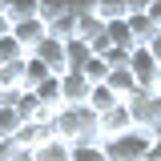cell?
I'll list each match as a JSON object with an SVG mask.
<instances>
[{
  "label": "cell",
  "instance_id": "cell-27",
  "mask_svg": "<svg viewBox=\"0 0 161 161\" xmlns=\"http://www.w3.org/2000/svg\"><path fill=\"white\" fill-rule=\"evenodd\" d=\"M16 157V145L12 141H0V161H12Z\"/></svg>",
  "mask_w": 161,
  "mask_h": 161
},
{
  "label": "cell",
  "instance_id": "cell-28",
  "mask_svg": "<svg viewBox=\"0 0 161 161\" xmlns=\"http://www.w3.org/2000/svg\"><path fill=\"white\" fill-rule=\"evenodd\" d=\"M145 161H161V145H157V141H149V149H145Z\"/></svg>",
  "mask_w": 161,
  "mask_h": 161
},
{
  "label": "cell",
  "instance_id": "cell-30",
  "mask_svg": "<svg viewBox=\"0 0 161 161\" xmlns=\"http://www.w3.org/2000/svg\"><path fill=\"white\" fill-rule=\"evenodd\" d=\"M12 161H32V153H28V149H16V157Z\"/></svg>",
  "mask_w": 161,
  "mask_h": 161
},
{
  "label": "cell",
  "instance_id": "cell-14",
  "mask_svg": "<svg viewBox=\"0 0 161 161\" xmlns=\"http://www.w3.org/2000/svg\"><path fill=\"white\" fill-rule=\"evenodd\" d=\"M32 93H36V101L48 113H60V109H64V101H60V77H48L40 89H32Z\"/></svg>",
  "mask_w": 161,
  "mask_h": 161
},
{
  "label": "cell",
  "instance_id": "cell-17",
  "mask_svg": "<svg viewBox=\"0 0 161 161\" xmlns=\"http://www.w3.org/2000/svg\"><path fill=\"white\" fill-rule=\"evenodd\" d=\"M89 57H93V53H89L85 40H69V44H64V73H80Z\"/></svg>",
  "mask_w": 161,
  "mask_h": 161
},
{
  "label": "cell",
  "instance_id": "cell-5",
  "mask_svg": "<svg viewBox=\"0 0 161 161\" xmlns=\"http://www.w3.org/2000/svg\"><path fill=\"white\" fill-rule=\"evenodd\" d=\"M97 133H101V145H105V141L125 137V133H133V117H129V105H117V109H109L105 117H97Z\"/></svg>",
  "mask_w": 161,
  "mask_h": 161
},
{
  "label": "cell",
  "instance_id": "cell-19",
  "mask_svg": "<svg viewBox=\"0 0 161 161\" xmlns=\"http://www.w3.org/2000/svg\"><path fill=\"white\" fill-rule=\"evenodd\" d=\"M48 77H53V73H48V64H40L36 57L24 60V89H28V93H32V89H40Z\"/></svg>",
  "mask_w": 161,
  "mask_h": 161
},
{
  "label": "cell",
  "instance_id": "cell-9",
  "mask_svg": "<svg viewBox=\"0 0 161 161\" xmlns=\"http://www.w3.org/2000/svg\"><path fill=\"white\" fill-rule=\"evenodd\" d=\"M12 109L20 113V121H24V125H32V121H53V113H48V109L36 101V93H28V89H24V93H16Z\"/></svg>",
  "mask_w": 161,
  "mask_h": 161
},
{
  "label": "cell",
  "instance_id": "cell-12",
  "mask_svg": "<svg viewBox=\"0 0 161 161\" xmlns=\"http://www.w3.org/2000/svg\"><path fill=\"white\" fill-rule=\"evenodd\" d=\"M0 8H4V20L12 28L24 20H36V0H0Z\"/></svg>",
  "mask_w": 161,
  "mask_h": 161
},
{
  "label": "cell",
  "instance_id": "cell-31",
  "mask_svg": "<svg viewBox=\"0 0 161 161\" xmlns=\"http://www.w3.org/2000/svg\"><path fill=\"white\" fill-rule=\"evenodd\" d=\"M153 141H157V145H161V133H157V137H153Z\"/></svg>",
  "mask_w": 161,
  "mask_h": 161
},
{
  "label": "cell",
  "instance_id": "cell-18",
  "mask_svg": "<svg viewBox=\"0 0 161 161\" xmlns=\"http://www.w3.org/2000/svg\"><path fill=\"white\" fill-rule=\"evenodd\" d=\"M117 105H121V101L109 93V85H93V93H89V109H93L97 117H105V113L117 109Z\"/></svg>",
  "mask_w": 161,
  "mask_h": 161
},
{
  "label": "cell",
  "instance_id": "cell-3",
  "mask_svg": "<svg viewBox=\"0 0 161 161\" xmlns=\"http://www.w3.org/2000/svg\"><path fill=\"white\" fill-rule=\"evenodd\" d=\"M129 73H133V80H137V93H157L161 89V64L149 57V48H133Z\"/></svg>",
  "mask_w": 161,
  "mask_h": 161
},
{
  "label": "cell",
  "instance_id": "cell-7",
  "mask_svg": "<svg viewBox=\"0 0 161 161\" xmlns=\"http://www.w3.org/2000/svg\"><path fill=\"white\" fill-rule=\"evenodd\" d=\"M129 32H133V44H137V48H145L149 40L157 36L153 20L145 16V0H129Z\"/></svg>",
  "mask_w": 161,
  "mask_h": 161
},
{
  "label": "cell",
  "instance_id": "cell-1",
  "mask_svg": "<svg viewBox=\"0 0 161 161\" xmlns=\"http://www.w3.org/2000/svg\"><path fill=\"white\" fill-rule=\"evenodd\" d=\"M53 133L64 145H85V141H101L97 133V113L85 105V109H60L53 113Z\"/></svg>",
  "mask_w": 161,
  "mask_h": 161
},
{
  "label": "cell",
  "instance_id": "cell-20",
  "mask_svg": "<svg viewBox=\"0 0 161 161\" xmlns=\"http://www.w3.org/2000/svg\"><path fill=\"white\" fill-rule=\"evenodd\" d=\"M64 12H69V4H64V0H36V20L44 24V28H48V24H57Z\"/></svg>",
  "mask_w": 161,
  "mask_h": 161
},
{
  "label": "cell",
  "instance_id": "cell-11",
  "mask_svg": "<svg viewBox=\"0 0 161 161\" xmlns=\"http://www.w3.org/2000/svg\"><path fill=\"white\" fill-rule=\"evenodd\" d=\"M12 36H16V40H20V48L32 57V48H36L44 36H48V28H44L40 20H24V24H16V28H12Z\"/></svg>",
  "mask_w": 161,
  "mask_h": 161
},
{
  "label": "cell",
  "instance_id": "cell-4",
  "mask_svg": "<svg viewBox=\"0 0 161 161\" xmlns=\"http://www.w3.org/2000/svg\"><path fill=\"white\" fill-rule=\"evenodd\" d=\"M149 141L153 137H145V133H125V137L117 141H105V157L109 161H145V149H149Z\"/></svg>",
  "mask_w": 161,
  "mask_h": 161
},
{
  "label": "cell",
  "instance_id": "cell-32",
  "mask_svg": "<svg viewBox=\"0 0 161 161\" xmlns=\"http://www.w3.org/2000/svg\"><path fill=\"white\" fill-rule=\"evenodd\" d=\"M157 97H161V89H157Z\"/></svg>",
  "mask_w": 161,
  "mask_h": 161
},
{
  "label": "cell",
  "instance_id": "cell-25",
  "mask_svg": "<svg viewBox=\"0 0 161 161\" xmlns=\"http://www.w3.org/2000/svg\"><path fill=\"white\" fill-rule=\"evenodd\" d=\"M145 16L153 20V28L161 32V0H145Z\"/></svg>",
  "mask_w": 161,
  "mask_h": 161
},
{
  "label": "cell",
  "instance_id": "cell-13",
  "mask_svg": "<svg viewBox=\"0 0 161 161\" xmlns=\"http://www.w3.org/2000/svg\"><path fill=\"white\" fill-rule=\"evenodd\" d=\"M93 16H97L101 24L129 20V0H97V4H93Z\"/></svg>",
  "mask_w": 161,
  "mask_h": 161
},
{
  "label": "cell",
  "instance_id": "cell-23",
  "mask_svg": "<svg viewBox=\"0 0 161 161\" xmlns=\"http://www.w3.org/2000/svg\"><path fill=\"white\" fill-rule=\"evenodd\" d=\"M80 77L89 80V85H105V77H109V64L101 57H89L85 60V69H80Z\"/></svg>",
  "mask_w": 161,
  "mask_h": 161
},
{
  "label": "cell",
  "instance_id": "cell-24",
  "mask_svg": "<svg viewBox=\"0 0 161 161\" xmlns=\"http://www.w3.org/2000/svg\"><path fill=\"white\" fill-rule=\"evenodd\" d=\"M73 161H109V157L101 141H85V145H73Z\"/></svg>",
  "mask_w": 161,
  "mask_h": 161
},
{
  "label": "cell",
  "instance_id": "cell-16",
  "mask_svg": "<svg viewBox=\"0 0 161 161\" xmlns=\"http://www.w3.org/2000/svg\"><path fill=\"white\" fill-rule=\"evenodd\" d=\"M105 36H109V44H113V48H121V53H133V48H137V44H133V32H129V20L105 24Z\"/></svg>",
  "mask_w": 161,
  "mask_h": 161
},
{
  "label": "cell",
  "instance_id": "cell-26",
  "mask_svg": "<svg viewBox=\"0 0 161 161\" xmlns=\"http://www.w3.org/2000/svg\"><path fill=\"white\" fill-rule=\"evenodd\" d=\"M145 48H149V57H153V60H157V64H161V32H157V36H153V40H149Z\"/></svg>",
  "mask_w": 161,
  "mask_h": 161
},
{
  "label": "cell",
  "instance_id": "cell-8",
  "mask_svg": "<svg viewBox=\"0 0 161 161\" xmlns=\"http://www.w3.org/2000/svg\"><path fill=\"white\" fill-rule=\"evenodd\" d=\"M32 57H36L40 64H48V73H53V77H64V44H60V40L44 36L36 48H32Z\"/></svg>",
  "mask_w": 161,
  "mask_h": 161
},
{
  "label": "cell",
  "instance_id": "cell-15",
  "mask_svg": "<svg viewBox=\"0 0 161 161\" xmlns=\"http://www.w3.org/2000/svg\"><path fill=\"white\" fill-rule=\"evenodd\" d=\"M32 161H73V145H64L60 137H53V141H44L32 153Z\"/></svg>",
  "mask_w": 161,
  "mask_h": 161
},
{
  "label": "cell",
  "instance_id": "cell-10",
  "mask_svg": "<svg viewBox=\"0 0 161 161\" xmlns=\"http://www.w3.org/2000/svg\"><path fill=\"white\" fill-rule=\"evenodd\" d=\"M105 85H109V93L125 105V101L137 93V80H133V73L129 69H109V77H105Z\"/></svg>",
  "mask_w": 161,
  "mask_h": 161
},
{
  "label": "cell",
  "instance_id": "cell-6",
  "mask_svg": "<svg viewBox=\"0 0 161 161\" xmlns=\"http://www.w3.org/2000/svg\"><path fill=\"white\" fill-rule=\"evenodd\" d=\"M89 93H93V85L80 73H64L60 77V101H64V109H85L89 105Z\"/></svg>",
  "mask_w": 161,
  "mask_h": 161
},
{
  "label": "cell",
  "instance_id": "cell-2",
  "mask_svg": "<svg viewBox=\"0 0 161 161\" xmlns=\"http://www.w3.org/2000/svg\"><path fill=\"white\" fill-rule=\"evenodd\" d=\"M125 105H129V117H133L137 133H145V137L161 133V97L157 93H133Z\"/></svg>",
  "mask_w": 161,
  "mask_h": 161
},
{
  "label": "cell",
  "instance_id": "cell-22",
  "mask_svg": "<svg viewBox=\"0 0 161 161\" xmlns=\"http://www.w3.org/2000/svg\"><path fill=\"white\" fill-rule=\"evenodd\" d=\"M28 57L24 48H20V40L8 32V36H0V64H20V60Z\"/></svg>",
  "mask_w": 161,
  "mask_h": 161
},
{
  "label": "cell",
  "instance_id": "cell-29",
  "mask_svg": "<svg viewBox=\"0 0 161 161\" xmlns=\"http://www.w3.org/2000/svg\"><path fill=\"white\" fill-rule=\"evenodd\" d=\"M8 32H12V24L4 20V8H0V36H8Z\"/></svg>",
  "mask_w": 161,
  "mask_h": 161
},
{
  "label": "cell",
  "instance_id": "cell-21",
  "mask_svg": "<svg viewBox=\"0 0 161 161\" xmlns=\"http://www.w3.org/2000/svg\"><path fill=\"white\" fill-rule=\"evenodd\" d=\"M20 125H24V121H20L16 109H12V105H0V141H12L20 133Z\"/></svg>",
  "mask_w": 161,
  "mask_h": 161
}]
</instances>
